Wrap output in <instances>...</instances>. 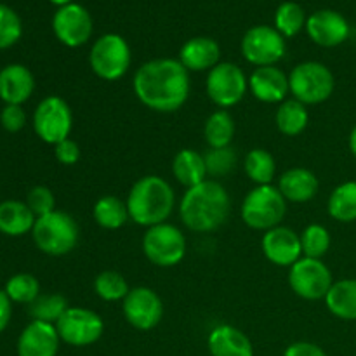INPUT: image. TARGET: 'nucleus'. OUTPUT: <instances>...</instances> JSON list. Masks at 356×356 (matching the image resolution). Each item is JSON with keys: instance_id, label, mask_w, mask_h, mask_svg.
Listing matches in <instances>:
<instances>
[{"instance_id": "obj_44", "label": "nucleus", "mask_w": 356, "mask_h": 356, "mask_svg": "<svg viewBox=\"0 0 356 356\" xmlns=\"http://www.w3.org/2000/svg\"><path fill=\"white\" fill-rule=\"evenodd\" d=\"M350 152L353 153V156L356 159V125H355L353 131H351V134H350Z\"/></svg>"}, {"instance_id": "obj_8", "label": "nucleus", "mask_w": 356, "mask_h": 356, "mask_svg": "<svg viewBox=\"0 0 356 356\" xmlns=\"http://www.w3.org/2000/svg\"><path fill=\"white\" fill-rule=\"evenodd\" d=\"M143 252L155 266H177L186 256V238L177 226L162 222L146 229L143 236Z\"/></svg>"}, {"instance_id": "obj_28", "label": "nucleus", "mask_w": 356, "mask_h": 356, "mask_svg": "<svg viewBox=\"0 0 356 356\" xmlns=\"http://www.w3.org/2000/svg\"><path fill=\"white\" fill-rule=\"evenodd\" d=\"M92 218L104 229H120L131 219L127 204L115 195H104L96 200L92 207Z\"/></svg>"}, {"instance_id": "obj_9", "label": "nucleus", "mask_w": 356, "mask_h": 356, "mask_svg": "<svg viewBox=\"0 0 356 356\" xmlns=\"http://www.w3.org/2000/svg\"><path fill=\"white\" fill-rule=\"evenodd\" d=\"M35 134L47 145L56 146L70 138L73 129V113L61 96H47L37 104L33 113Z\"/></svg>"}, {"instance_id": "obj_3", "label": "nucleus", "mask_w": 356, "mask_h": 356, "mask_svg": "<svg viewBox=\"0 0 356 356\" xmlns=\"http://www.w3.org/2000/svg\"><path fill=\"white\" fill-rule=\"evenodd\" d=\"M125 204L131 221L145 228H152L167 222L176 207V193L163 177L152 174L132 184Z\"/></svg>"}, {"instance_id": "obj_32", "label": "nucleus", "mask_w": 356, "mask_h": 356, "mask_svg": "<svg viewBox=\"0 0 356 356\" xmlns=\"http://www.w3.org/2000/svg\"><path fill=\"white\" fill-rule=\"evenodd\" d=\"M68 301L65 296L61 294H40L30 306H28V313L33 320L38 322L52 323L56 325L63 313L68 309Z\"/></svg>"}, {"instance_id": "obj_27", "label": "nucleus", "mask_w": 356, "mask_h": 356, "mask_svg": "<svg viewBox=\"0 0 356 356\" xmlns=\"http://www.w3.org/2000/svg\"><path fill=\"white\" fill-rule=\"evenodd\" d=\"M275 122H277V127L282 134L289 136V138H294V136H299L301 132H305V129L308 127V108L301 101L294 99V97H291V99L287 97L278 106L277 115H275Z\"/></svg>"}, {"instance_id": "obj_40", "label": "nucleus", "mask_w": 356, "mask_h": 356, "mask_svg": "<svg viewBox=\"0 0 356 356\" xmlns=\"http://www.w3.org/2000/svg\"><path fill=\"white\" fill-rule=\"evenodd\" d=\"M0 124L7 132H19L26 125V113L19 104H6L0 113Z\"/></svg>"}, {"instance_id": "obj_18", "label": "nucleus", "mask_w": 356, "mask_h": 356, "mask_svg": "<svg viewBox=\"0 0 356 356\" xmlns=\"http://www.w3.org/2000/svg\"><path fill=\"white\" fill-rule=\"evenodd\" d=\"M249 90L261 103H284L291 94L289 75L277 66H261L250 73Z\"/></svg>"}, {"instance_id": "obj_6", "label": "nucleus", "mask_w": 356, "mask_h": 356, "mask_svg": "<svg viewBox=\"0 0 356 356\" xmlns=\"http://www.w3.org/2000/svg\"><path fill=\"white\" fill-rule=\"evenodd\" d=\"M132 52L127 40L118 33H104L92 44L89 66L94 75L106 82L120 80L131 68Z\"/></svg>"}, {"instance_id": "obj_12", "label": "nucleus", "mask_w": 356, "mask_h": 356, "mask_svg": "<svg viewBox=\"0 0 356 356\" xmlns=\"http://www.w3.org/2000/svg\"><path fill=\"white\" fill-rule=\"evenodd\" d=\"M56 330L63 343L75 348H86L101 339L104 332V322L92 309L70 306L56 322Z\"/></svg>"}, {"instance_id": "obj_11", "label": "nucleus", "mask_w": 356, "mask_h": 356, "mask_svg": "<svg viewBox=\"0 0 356 356\" xmlns=\"http://www.w3.org/2000/svg\"><path fill=\"white\" fill-rule=\"evenodd\" d=\"M242 56L247 63L256 68L261 66H277L287 52L285 37L275 26L257 24L245 31L242 38Z\"/></svg>"}, {"instance_id": "obj_34", "label": "nucleus", "mask_w": 356, "mask_h": 356, "mask_svg": "<svg viewBox=\"0 0 356 356\" xmlns=\"http://www.w3.org/2000/svg\"><path fill=\"white\" fill-rule=\"evenodd\" d=\"M129 291H131V287H129L127 280L118 271H101L94 280V292H96L97 298L106 302L124 301Z\"/></svg>"}, {"instance_id": "obj_14", "label": "nucleus", "mask_w": 356, "mask_h": 356, "mask_svg": "<svg viewBox=\"0 0 356 356\" xmlns=\"http://www.w3.org/2000/svg\"><path fill=\"white\" fill-rule=\"evenodd\" d=\"M52 31L66 47H80L92 37V16L86 7L75 2L58 7L52 16Z\"/></svg>"}, {"instance_id": "obj_23", "label": "nucleus", "mask_w": 356, "mask_h": 356, "mask_svg": "<svg viewBox=\"0 0 356 356\" xmlns=\"http://www.w3.org/2000/svg\"><path fill=\"white\" fill-rule=\"evenodd\" d=\"M207 348L212 356H254L249 337L233 325H218L207 337Z\"/></svg>"}, {"instance_id": "obj_21", "label": "nucleus", "mask_w": 356, "mask_h": 356, "mask_svg": "<svg viewBox=\"0 0 356 356\" xmlns=\"http://www.w3.org/2000/svg\"><path fill=\"white\" fill-rule=\"evenodd\" d=\"M177 59L188 72H211L221 63V47L211 37H193L184 42Z\"/></svg>"}, {"instance_id": "obj_42", "label": "nucleus", "mask_w": 356, "mask_h": 356, "mask_svg": "<svg viewBox=\"0 0 356 356\" xmlns=\"http://www.w3.org/2000/svg\"><path fill=\"white\" fill-rule=\"evenodd\" d=\"M284 356H327V353L318 346V344L299 341V343L291 344V346L285 350Z\"/></svg>"}, {"instance_id": "obj_17", "label": "nucleus", "mask_w": 356, "mask_h": 356, "mask_svg": "<svg viewBox=\"0 0 356 356\" xmlns=\"http://www.w3.org/2000/svg\"><path fill=\"white\" fill-rule=\"evenodd\" d=\"M308 37L320 47H337L350 37V23L341 13L332 9H320L306 21Z\"/></svg>"}, {"instance_id": "obj_33", "label": "nucleus", "mask_w": 356, "mask_h": 356, "mask_svg": "<svg viewBox=\"0 0 356 356\" xmlns=\"http://www.w3.org/2000/svg\"><path fill=\"white\" fill-rule=\"evenodd\" d=\"M306 21H308V16L298 2L280 3L275 13V28L285 38H292L301 33L302 28H306Z\"/></svg>"}, {"instance_id": "obj_30", "label": "nucleus", "mask_w": 356, "mask_h": 356, "mask_svg": "<svg viewBox=\"0 0 356 356\" xmlns=\"http://www.w3.org/2000/svg\"><path fill=\"white\" fill-rule=\"evenodd\" d=\"M243 169L249 179L257 186L273 184L275 176H277V160L268 149L254 148L247 153L243 160Z\"/></svg>"}, {"instance_id": "obj_19", "label": "nucleus", "mask_w": 356, "mask_h": 356, "mask_svg": "<svg viewBox=\"0 0 356 356\" xmlns=\"http://www.w3.org/2000/svg\"><path fill=\"white\" fill-rule=\"evenodd\" d=\"M59 343L56 325L31 320L17 339V356H56Z\"/></svg>"}, {"instance_id": "obj_38", "label": "nucleus", "mask_w": 356, "mask_h": 356, "mask_svg": "<svg viewBox=\"0 0 356 356\" xmlns=\"http://www.w3.org/2000/svg\"><path fill=\"white\" fill-rule=\"evenodd\" d=\"M23 35V23L14 9L6 3H0V51L9 49Z\"/></svg>"}, {"instance_id": "obj_29", "label": "nucleus", "mask_w": 356, "mask_h": 356, "mask_svg": "<svg viewBox=\"0 0 356 356\" xmlns=\"http://www.w3.org/2000/svg\"><path fill=\"white\" fill-rule=\"evenodd\" d=\"M235 118L226 110H218L205 120L204 138L209 148H226L235 138Z\"/></svg>"}, {"instance_id": "obj_26", "label": "nucleus", "mask_w": 356, "mask_h": 356, "mask_svg": "<svg viewBox=\"0 0 356 356\" xmlns=\"http://www.w3.org/2000/svg\"><path fill=\"white\" fill-rule=\"evenodd\" d=\"M325 306L337 318L348 322L356 320V280L346 278V280L334 282L325 296Z\"/></svg>"}, {"instance_id": "obj_37", "label": "nucleus", "mask_w": 356, "mask_h": 356, "mask_svg": "<svg viewBox=\"0 0 356 356\" xmlns=\"http://www.w3.org/2000/svg\"><path fill=\"white\" fill-rule=\"evenodd\" d=\"M205 167H207V176L222 177L228 176L236 167V153L232 146L226 148H209L207 153H204Z\"/></svg>"}, {"instance_id": "obj_7", "label": "nucleus", "mask_w": 356, "mask_h": 356, "mask_svg": "<svg viewBox=\"0 0 356 356\" xmlns=\"http://www.w3.org/2000/svg\"><path fill=\"white\" fill-rule=\"evenodd\" d=\"M289 87L292 97L308 106L329 99L336 89V79L323 63L305 61L292 68Z\"/></svg>"}, {"instance_id": "obj_39", "label": "nucleus", "mask_w": 356, "mask_h": 356, "mask_svg": "<svg viewBox=\"0 0 356 356\" xmlns=\"http://www.w3.org/2000/svg\"><path fill=\"white\" fill-rule=\"evenodd\" d=\"M26 205L30 207V211L33 212L35 218H42V216L51 214L52 211H56L54 193H52L47 186L31 188L30 193H28L26 197Z\"/></svg>"}, {"instance_id": "obj_2", "label": "nucleus", "mask_w": 356, "mask_h": 356, "mask_svg": "<svg viewBox=\"0 0 356 356\" xmlns=\"http://www.w3.org/2000/svg\"><path fill=\"white\" fill-rule=\"evenodd\" d=\"M232 200L221 183L205 179L188 188L179 202V218L188 229L195 233H211L221 228L229 218Z\"/></svg>"}, {"instance_id": "obj_24", "label": "nucleus", "mask_w": 356, "mask_h": 356, "mask_svg": "<svg viewBox=\"0 0 356 356\" xmlns=\"http://www.w3.org/2000/svg\"><path fill=\"white\" fill-rule=\"evenodd\" d=\"M33 212L26 202L6 200L0 204V233L7 236H23L35 226Z\"/></svg>"}, {"instance_id": "obj_13", "label": "nucleus", "mask_w": 356, "mask_h": 356, "mask_svg": "<svg viewBox=\"0 0 356 356\" xmlns=\"http://www.w3.org/2000/svg\"><path fill=\"white\" fill-rule=\"evenodd\" d=\"M332 284V273L322 259L302 256L298 263L289 268V285L294 294L306 301L325 299Z\"/></svg>"}, {"instance_id": "obj_36", "label": "nucleus", "mask_w": 356, "mask_h": 356, "mask_svg": "<svg viewBox=\"0 0 356 356\" xmlns=\"http://www.w3.org/2000/svg\"><path fill=\"white\" fill-rule=\"evenodd\" d=\"M302 256L312 257V259H322L330 249V233L322 225L306 226L301 233Z\"/></svg>"}, {"instance_id": "obj_4", "label": "nucleus", "mask_w": 356, "mask_h": 356, "mask_svg": "<svg viewBox=\"0 0 356 356\" xmlns=\"http://www.w3.org/2000/svg\"><path fill=\"white\" fill-rule=\"evenodd\" d=\"M31 236L40 252L59 257L70 254L79 245L80 228L73 216L56 209L51 214L37 218Z\"/></svg>"}, {"instance_id": "obj_10", "label": "nucleus", "mask_w": 356, "mask_h": 356, "mask_svg": "<svg viewBox=\"0 0 356 356\" xmlns=\"http://www.w3.org/2000/svg\"><path fill=\"white\" fill-rule=\"evenodd\" d=\"M205 89L216 106L228 110L245 97L249 90V79L238 65L221 61L207 73Z\"/></svg>"}, {"instance_id": "obj_22", "label": "nucleus", "mask_w": 356, "mask_h": 356, "mask_svg": "<svg viewBox=\"0 0 356 356\" xmlns=\"http://www.w3.org/2000/svg\"><path fill=\"white\" fill-rule=\"evenodd\" d=\"M318 177L305 167H292L278 177V190L292 204H305L318 193Z\"/></svg>"}, {"instance_id": "obj_31", "label": "nucleus", "mask_w": 356, "mask_h": 356, "mask_svg": "<svg viewBox=\"0 0 356 356\" xmlns=\"http://www.w3.org/2000/svg\"><path fill=\"white\" fill-rule=\"evenodd\" d=\"M327 209H329L330 218L336 221H356V181H346V183L339 184L330 193Z\"/></svg>"}, {"instance_id": "obj_1", "label": "nucleus", "mask_w": 356, "mask_h": 356, "mask_svg": "<svg viewBox=\"0 0 356 356\" xmlns=\"http://www.w3.org/2000/svg\"><path fill=\"white\" fill-rule=\"evenodd\" d=\"M139 103L159 113H174L190 97V72L179 59L156 58L143 63L132 80Z\"/></svg>"}, {"instance_id": "obj_5", "label": "nucleus", "mask_w": 356, "mask_h": 356, "mask_svg": "<svg viewBox=\"0 0 356 356\" xmlns=\"http://www.w3.org/2000/svg\"><path fill=\"white\" fill-rule=\"evenodd\" d=\"M285 214H287V200L280 193L278 186L273 184H264L250 190L240 207L242 221L249 228L259 232H268L280 226Z\"/></svg>"}, {"instance_id": "obj_43", "label": "nucleus", "mask_w": 356, "mask_h": 356, "mask_svg": "<svg viewBox=\"0 0 356 356\" xmlns=\"http://www.w3.org/2000/svg\"><path fill=\"white\" fill-rule=\"evenodd\" d=\"M10 316H13V301L7 298L6 291H0V334L9 325Z\"/></svg>"}, {"instance_id": "obj_16", "label": "nucleus", "mask_w": 356, "mask_h": 356, "mask_svg": "<svg viewBox=\"0 0 356 356\" xmlns=\"http://www.w3.org/2000/svg\"><path fill=\"white\" fill-rule=\"evenodd\" d=\"M261 247L264 257L275 266L291 268L302 257L301 235L287 226H277L264 232Z\"/></svg>"}, {"instance_id": "obj_20", "label": "nucleus", "mask_w": 356, "mask_h": 356, "mask_svg": "<svg viewBox=\"0 0 356 356\" xmlns=\"http://www.w3.org/2000/svg\"><path fill=\"white\" fill-rule=\"evenodd\" d=\"M35 90V79L24 65H7L0 70V99L6 104H23Z\"/></svg>"}, {"instance_id": "obj_25", "label": "nucleus", "mask_w": 356, "mask_h": 356, "mask_svg": "<svg viewBox=\"0 0 356 356\" xmlns=\"http://www.w3.org/2000/svg\"><path fill=\"white\" fill-rule=\"evenodd\" d=\"M172 174L176 181L183 186L193 188L207 179V167H205L204 153L184 148L176 153L172 160Z\"/></svg>"}, {"instance_id": "obj_15", "label": "nucleus", "mask_w": 356, "mask_h": 356, "mask_svg": "<svg viewBox=\"0 0 356 356\" xmlns=\"http://www.w3.org/2000/svg\"><path fill=\"white\" fill-rule=\"evenodd\" d=\"M122 312L129 325L146 332V330L155 329L162 322L163 302L153 289L134 287L122 301Z\"/></svg>"}, {"instance_id": "obj_35", "label": "nucleus", "mask_w": 356, "mask_h": 356, "mask_svg": "<svg viewBox=\"0 0 356 356\" xmlns=\"http://www.w3.org/2000/svg\"><path fill=\"white\" fill-rule=\"evenodd\" d=\"M3 291L13 302L30 306L40 296V284L33 275L17 273L7 280Z\"/></svg>"}, {"instance_id": "obj_45", "label": "nucleus", "mask_w": 356, "mask_h": 356, "mask_svg": "<svg viewBox=\"0 0 356 356\" xmlns=\"http://www.w3.org/2000/svg\"><path fill=\"white\" fill-rule=\"evenodd\" d=\"M51 3H54V6L58 7H63V6H68V3H73V0H49Z\"/></svg>"}, {"instance_id": "obj_41", "label": "nucleus", "mask_w": 356, "mask_h": 356, "mask_svg": "<svg viewBox=\"0 0 356 356\" xmlns=\"http://www.w3.org/2000/svg\"><path fill=\"white\" fill-rule=\"evenodd\" d=\"M54 155L56 160L63 165H75L82 156V149H80L79 143L68 138L54 146Z\"/></svg>"}]
</instances>
